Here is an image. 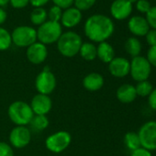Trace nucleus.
<instances>
[{"instance_id":"obj_1","label":"nucleus","mask_w":156,"mask_h":156,"mask_svg":"<svg viewBox=\"0 0 156 156\" xmlns=\"http://www.w3.org/2000/svg\"><path fill=\"white\" fill-rule=\"evenodd\" d=\"M115 25L113 20L102 14L90 16L85 22L84 31L86 36L93 42L107 41L114 33Z\"/></svg>"},{"instance_id":"obj_2","label":"nucleus","mask_w":156,"mask_h":156,"mask_svg":"<svg viewBox=\"0 0 156 156\" xmlns=\"http://www.w3.org/2000/svg\"><path fill=\"white\" fill-rule=\"evenodd\" d=\"M83 44L81 36L74 31L62 32L56 42L57 50L64 57L72 58L79 53L80 48Z\"/></svg>"},{"instance_id":"obj_3","label":"nucleus","mask_w":156,"mask_h":156,"mask_svg":"<svg viewBox=\"0 0 156 156\" xmlns=\"http://www.w3.org/2000/svg\"><path fill=\"white\" fill-rule=\"evenodd\" d=\"M8 115L16 126H28L31 121L34 113L29 103L22 100H17L9 105Z\"/></svg>"},{"instance_id":"obj_4","label":"nucleus","mask_w":156,"mask_h":156,"mask_svg":"<svg viewBox=\"0 0 156 156\" xmlns=\"http://www.w3.org/2000/svg\"><path fill=\"white\" fill-rule=\"evenodd\" d=\"M62 34V27L61 23L51 20L45 21L43 24L39 26L37 30L38 41L43 43L44 45H49L57 42Z\"/></svg>"},{"instance_id":"obj_5","label":"nucleus","mask_w":156,"mask_h":156,"mask_svg":"<svg viewBox=\"0 0 156 156\" xmlns=\"http://www.w3.org/2000/svg\"><path fill=\"white\" fill-rule=\"evenodd\" d=\"M12 43L20 48H28L38 41L37 30L30 26H19L11 33Z\"/></svg>"},{"instance_id":"obj_6","label":"nucleus","mask_w":156,"mask_h":156,"mask_svg":"<svg viewBox=\"0 0 156 156\" xmlns=\"http://www.w3.org/2000/svg\"><path fill=\"white\" fill-rule=\"evenodd\" d=\"M72 142V135L66 130H59L49 135L45 140V147L53 153L64 151Z\"/></svg>"},{"instance_id":"obj_7","label":"nucleus","mask_w":156,"mask_h":156,"mask_svg":"<svg viewBox=\"0 0 156 156\" xmlns=\"http://www.w3.org/2000/svg\"><path fill=\"white\" fill-rule=\"evenodd\" d=\"M56 86H57L56 77L49 68H44L36 76L35 88L38 94L50 96L55 90Z\"/></svg>"},{"instance_id":"obj_8","label":"nucleus","mask_w":156,"mask_h":156,"mask_svg":"<svg viewBox=\"0 0 156 156\" xmlns=\"http://www.w3.org/2000/svg\"><path fill=\"white\" fill-rule=\"evenodd\" d=\"M130 62L129 74L131 75L132 79L136 82H141L148 80V78L151 73V65L143 56H136L133 57Z\"/></svg>"},{"instance_id":"obj_9","label":"nucleus","mask_w":156,"mask_h":156,"mask_svg":"<svg viewBox=\"0 0 156 156\" xmlns=\"http://www.w3.org/2000/svg\"><path fill=\"white\" fill-rule=\"evenodd\" d=\"M140 147L152 151H156V120H150L141 125L137 132Z\"/></svg>"},{"instance_id":"obj_10","label":"nucleus","mask_w":156,"mask_h":156,"mask_svg":"<svg viewBox=\"0 0 156 156\" xmlns=\"http://www.w3.org/2000/svg\"><path fill=\"white\" fill-rule=\"evenodd\" d=\"M9 144L14 149H23L31 140V130L27 126H16L9 133Z\"/></svg>"},{"instance_id":"obj_11","label":"nucleus","mask_w":156,"mask_h":156,"mask_svg":"<svg viewBox=\"0 0 156 156\" xmlns=\"http://www.w3.org/2000/svg\"><path fill=\"white\" fill-rule=\"evenodd\" d=\"M26 56L30 62L32 64H41L45 62L48 56L47 46L40 41H36L27 48Z\"/></svg>"},{"instance_id":"obj_12","label":"nucleus","mask_w":156,"mask_h":156,"mask_svg":"<svg viewBox=\"0 0 156 156\" xmlns=\"http://www.w3.org/2000/svg\"><path fill=\"white\" fill-rule=\"evenodd\" d=\"M30 106L34 115L47 116L52 108V100L50 96L37 94L32 98Z\"/></svg>"},{"instance_id":"obj_13","label":"nucleus","mask_w":156,"mask_h":156,"mask_svg":"<svg viewBox=\"0 0 156 156\" xmlns=\"http://www.w3.org/2000/svg\"><path fill=\"white\" fill-rule=\"evenodd\" d=\"M133 10V5L129 0H114L110 6V14L117 20H124L128 19Z\"/></svg>"},{"instance_id":"obj_14","label":"nucleus","mask_w":156,"mask_h":156,"mask_svg":"<svg viewBox=\"0 0 156 156\" xmlns=\"http://www.w3.org/2000/svg\"><path fill=\"white\" fill-rule=\"evenodd\" d=\"M130 62L124 57H115L108 63V72L116 78H123L129 74Z\"/></svg>"},{"instance_id":"obj_15","label":"nucleus","mask_w":156,"mask_h":156,"mask_svg":"<svg viewBox=\"0 0 156 156\" xmlns=\"http://www.w3.org/2000/svg\"><path fill=\"white\" fill-rule=\"evenodd\" d=\"M82 18H83L82 11L77 9L75 7H71L62 11L60 23L62 27L63 26L67 29H72L81 22Z\"/></svg>"},{"instance_id":"obj_16","label":"nucleus","mask_w":156,"mask_h":156,"mask_svg":"<svg viewBox=\"0 0 156 156\" xmlns=\"http://www.w3.org/2000/svg\"><path fill=\"white\" fill-rule=\"evenodd\" d=\"M128 29L135 37H144L150 30V26L144 17L133 16L129 20Z\"/></svg>"},{"instance_id":"obj_17","label":"nucleus","mask_w":156,"mask_h":156,"mask_svg":"<svg viewBox=\"0 0 156 156\" xmlns=\"http://www.w3.org/2000/svg\"><path fill=\"white\" fill-rule=\"evenodd\" d=\"M105 83V79L99 73L92 72L87 73L83 79V87L89 92H97L100 90Z\"/></svg>"},{"instance_id":"obj_18","label":"nucleus","mask_w":156,"mask_h":156,"mask_svg":"<svg viewBox=\"0 0 156 156\" xmlns=\"http://www.w3.org/2000/svg\"><path fill=\"white\" fill-rule=\"evenodd\" d=\"M116 97L122 104L132 103L137 98L135 87L130 84L121 85L116 91Z\"/></svg>"},{"instance_id":"obj_19","label":"nucleus","mask_w":156,"mask_h":156,"mask_svg":"<svg viewBox=\"0 0 156 156\" xmlns=\"http://www.w3.org/2000/svg\"><path fill=\"white\" fill-rule=\"evenodd\" d=\"M115 50L108 41L98 43L97 46V58L104 63H109L115 58Z\"/></svg>"},{"instance_id":"obj_20","label":"nucleus","mask_w":156,"mask_h":156,"mask_svg":"<svg viewBox=\"0 0 156 156\" xmlns=\"http://www.w3.org/2000/svg\"><path fill=\"white\" fill-rule=\"evenodd\" d=\"M124 48L126 52L133 58L140 54L142 46H141V42L137 37H129L125 41Z\"/></svg>"},{"instance_id":"obj_21","label":"nucleus","mask_w":156,"mask_h":156,"mask_svg":"<svg viewBox=\"0 0 156 156\" xmlns=\"http://www.w3.org/2000/svg\"><path fill=\"white\" fill-rule=\"evenodd\" d=\"M50 121L45 115H34L30 122V129L35 132H41L49 127Z\"/></svg>"},{"instance_id":"obj_22","label":"nucleus","mask_w":156,"mask_h":156,"mask_svg":"<svg viewBox=\"0 0 156 156\" xmlns=\"http://www.w3.org/2000/svg\"><path fill=\"white\" fill-rule=\"evenodd\" d=\"M87 62H92L97 58V46L93 42H83L79 53Z\"/></svg>"},{"instance_id":"obj_23","label":"nucleus","mask_w":156,"mask_h":156,"mask_svg":"<svg viewBox=\"0 0 156 156\" xmlns=\"http://www.w3.org/2000/svg\"><path fill=\"white\" fill-rule=\"evenodd\" d=\"M30 21L35 26H41L45 21H47L48 14L44 8H34L30 13Z\"/></svg>"},{"instance_id":"obj_24","label":"nucleus","mask_w":156,"mask_h":156,"mask_svg":"<svg viewBox=\"0 0 156 156\" xmlns=\"http://www.w3.org/2000/svg\"><path fill=\"white\" fill-rule=\"evenodd\" d=\"M124 143L128 150L133 151L139 148H140V141L137 132L129 131L124 136Z\"/></svg>"},{"instance_id":"obj_25","label":"nucleus","mask_w":156,"mask_h":156,"mask_svg":"<svg viewBox=\"0 0 156 156\" xmlns=\"http://www.w3.org/2000/svg\"><path fill=\"white\" fill-rule=\"evenodd\" d=\"M152 89H153V87L151 83L149 82L148 80L138 82L137 85L135 86L136 94L138 97H140V98H146V97L148 98L150 94L151 93Z\"/></svg>"},{"instance_id":"obj_26","label":"nucleus","mask_w":156,"mask_h":156,"mask_svg":"<svg viewBox=\"0 0 156 156\" xmlns=\"http://www.w3.org/2000/svg\"><path fill=\"white\" fill-rule=\"evenodd\" d=\"M12 44L11 33L5 28L0 27V51H7Z\"/></svg>"},{"instance_id":"obj_27","label":"nucleus","mask_w":156,"mask_h":156,"mask_svg":"<svg viewBox=\"0 0 156 156\" xmlns=\"http://www.w3.org/2000/svg\"><path fill=\"white\" fill-rule=\"evenodd\" d=\"M96 2L97 0H73L74 7L80 11L90 9L95 5Z\"/></svg>"},{"instance_id":"obj_28","label":"nucleus","mask_w":156,"mask_h":156,"mask_svg":"<svg viewBox=\"0 0 156 156\" xmlns=\"http://www.w3.org/2000/svg\"><path fill=\"white\" fill-rule=\"evenodd\" d=\"M47 14H48V19H49L48 20L54 21V22H60L62 14V9L57 6H52L49 9V11H47Z\"/></svg>"},{"instance_id":"obj_29","label":"nucleus","mask_w":156,"mask_h":156,"mask_svg":"<svg viewBox=\"0 0 156 156\" xmlns=\"http://www.w3.org/2000/svg\"><path fill=\"white\" fill-rule=\"evenodd\" d=\"M145 15V19L150 26V29L156 30V6L151 7Z\"/></svg>"},{"instance_id":"obj_30","label":"nucleus","mask_w":156,"mask_h":156,"mask_svg":"<svg viewBox=\"0 0 156 156\" xmlns=\"http://www.w3.org/2000/svg\"><path fill=\"white\" fill-rule=\"evenodd\" d=\"M0 156H15L14 149L6 141H0Z\"/></svg>"},{"instance_id":"obj_31","label":"nucleus","mask_w":156,"mask_h":156,"mask_svg":"<svg viewBox=\"0 0 156 156\" xmlns=\"http://www.w3.org/2000/svg\"><path fill=\"white\" fill-rule=\"evenodd\" d=\"M135 6H136V9L141 14H146L151 8V3L148 0H138L135 3Z\"/></svg>"},{"instance_id":"obj_32","label":"nucleus","mask_w":156,"mask_h":156,"mask_svg":"<svg viewBox=\"0 0 156 156\" xmlns=\"http://www.w3.org/2000/svg\"><path fill=\"white\" fill-rule=\"evenodd\" d=\"M146 59L150 62V64L152 67L156 68V46L150 47V49L147 51V57Z\"/></svg>"},{"instance_id":"obj_33","label":"nucleus","mask_w":156,"mask_h":156,"mask_svg":"<svg viewBox=\"0 0 156 156\" xmlns=\"http://www.w3.org/2000/svg\"><path fill=\"white\" fill-rule=\"evenodd\" d=\"M145 38H146V41L150 47L156 46V30L150 29V30L145 35Z\"/></svg>"},{"instance_id":"obj_34","label":"nucleus","mask_w":156,"mask_h":156,"mask_svg":"<svg viewBox=\"0 0 156 156\" xmlns=\"http://www.w3.org/2000/svg\"><path fill=\"white\" fill-rule=\"evenodd\" d=\"M54 6L59 7L62 9H66L73 5V0H52Z\"/></svg>"},{"instance_id":"obj_35","label":"nucleus","mask_w":156,"mask_h":156,"mask_svg":"<svg viewBox=\"0 0 156 156\" xmlns=\"http://www.w3.org/2000/svg\"><path fill=\"white\" fill-rule=\"evenodd\" d=\"M9 3L12 6V8L21 9L26 8L30 4V0H9Z\"/></svg>"},{"instance_id":"obj_36","label":"nucleus","mask_w":156,"mask_h":156,"mask_svg":"<svg viewBox=\"0 0 156 156\" xmlns=\"http://www.w3.org/2000/svg\"><path fill=\"white\" fill-rule=\"evenodd\" d=\"M148 104L151 109L156 111V87L152 89L151 93L148 97Z\"/></svg>"},{"instance_id":"obj_37","label":"nucleus","mask_w":156,"mask_h":156,"mask_svg":"<svg viewBox=\"0 0 156 156\" xmlns=\"http://www.w3.org/2000/svg\"><path fill=\"white\" fill-rule=\"evenodd\" d=\"M130 156H152V155H151V151L140 147V148L131 151Z\"/></svg>"},{"instance_id":"obj_38","label":"nucleus","mask_w":156,"mask_h":156,"mask_svg":"<svg viewBox=\"0 0 156 156\" xmlns=\"http://www.w3.org/2000/svg\"><path fill=\"white\" fill-rule=\"evenodd\" d=\"M50 0H30V4L34 8H43Z\"/></svg>"},{"instance_id":"obj_39","label":"nucleus","mask_w":156,"mask_h":156,"mask_svg":"<svg viewBox=\"0 0 156 156\" xmlns=\"http://www.w3.org/2000/svg\"><path fill=\"white\" fill-rule=\"evenodd\" d=\"M7 18H8V14L6 10L3 8H0V26L5 23V21L7 20Z\"/></svg>"},{"instance_id":"obj_40","label":"nucleus","mask_w":156,"mask_h":156,"mask_svg":"<svg viewBox=\"0 0 156 156\" xmlns=\"http://www.w3.org/2000/svg\"><path fill=\"white\" fill-rule=\"evenodd\" d=\"M9 3V0H0V8H3Z\"/></svg>"},{"instance_id":"obj_41","label":"nucleus","mask_w":156,"mask_h":156,"mask_svg":"<svg viewBox=\"0 0 156 156\" xmlns=\"http://www.w3.org/2000/svg\"><path fill=\"white\" fill-rule=\"evenodd\" d=\"M137 1H138V0H129V2L130 4H132V5H133V4H135Z\"/></svg>"}]
</instances>
